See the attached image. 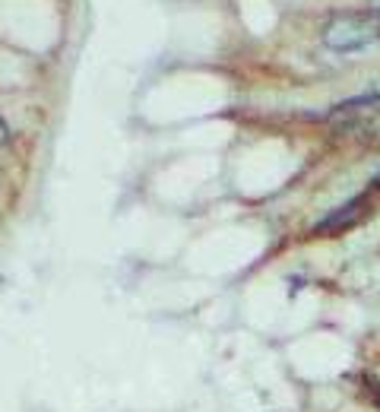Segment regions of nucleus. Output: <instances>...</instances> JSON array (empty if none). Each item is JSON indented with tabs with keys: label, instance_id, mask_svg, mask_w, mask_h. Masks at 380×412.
Listing matches in <instances>:
<instances>
[{
	"label": "nucleus",
	"instance_id": "obj_1",
	"mask_svg": "<svg viewBox=\"0 0 380 412\" xmlns=\"http://www.w3.org/2000/svg\"><path fill=\"white\" fill-rule=\"evenodd\" d=\"M320 42L336 54H358L380 42V19L371 13H342L320 29Z\"/></svg>",
	"mask_w": 380,
	"mask_h": 412
},
{
	"label": "nucleus",
	"instance_id": "obj_2",
	"mask_svg": "<svg viewBox=\"0 0 380 412\" xmlns=\"http://www.w3.org/2000/svg\"><path fill=\"white\" fill-rule=\"evenodd\" d=\"M368 209H371L368 206V194L352 197L349 204L330 209L320 222H314V226H311V235H342V232H349V228H355L358 222L368 216Z\"/></svg>",
	"mask_w": 380,
	"mask_h": 412
},
{
	"label": "nucleus",
	"instance_id": "obj_3",
	"mask_svg": "<svg viewBox=\"0 0 380 412\" xmlns=\"http://www.w3.org/2000/svg\"><path fill=\"white\" fill-rule=\"evenodd\" d=\"M380 114V92H362V96L342 99L339 105H332L327 111L330 121H362Z\"/></svg>",
	"mask_w": 380,
	"mask_h": 412
},
{
	"label": "nucleus",
	"instance_id": "obj_4",
	"mask_svg": "<svg viewBox=\"0 0 380 412\" xmlns=\"http://www.w3.org/2000/svg\"><path fill=\"white\" fill-rule=\"evenodd\" d=\"M10 143V127H6V121L0 118V146H6Z\"/></svg>",
	"mask_w": 380,
	"mask_h": 412
},
{
	"label": "nucleus",
	"instance_id": "obj_5",
	"mask_svg": "<svg viewBox=\"0 0 380 412\" xmlns=\"http://www.w3.org/2000/svg\"><path fill=\"white\" fill-rule=\"evenodd\" d=\"M368 13H371V16H377V19H380V0H371V10H368Z\"/></svg>",
	"mask_w": 380,
	"mask_h": 412
},
{
	"label": "nucleus",
	"instance_id": "obj_6",
	"mask_svg": "<svg viewBox=\"0 0 380 412\" xmlns=\"http://www.w3.org/2000/svg\"><path fill=\"white\" fill-rule=\"evenodd\" d=\"M368 191H380V172L374 174V178H371V187H368Z\"/></svg>",
	"mask_w": 380,
	"mask_h": 412
}]
</instances>
